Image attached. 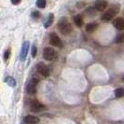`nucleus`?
I'll return each instance as SVG.
<instances>
[{"instance_id":"obj_20","label":"nucleus","mask_w":124,"mask_h":124,"mask_svg":"<svg viewBox=\"0 0 124 124\" xmlns=\"http://www.w3.org/2000/svg\"><path fill=\"white\" fill-rule=\"evenodd\" d=\"M9 56H10V50L8 49V50H7L6 51H5V53H4V59L7 61V60L9 58Z\"/></svg>"},{"instance_id":"obj_8","label":"nucleus","mask_w":124,"mask_h":124,"mask_svg":"<svg viewBox=\"0 0 124 124\" xmlns=\"http://www.w3.org/2000/svg\"><path fill=\"white\" fill-rule=\"evenodd\" d=\"M108 7V3L106 0H97L95 2V9L98 11H104Z\"/></svg>"},{"instance_id":"obj_6","label":"nucleus","mask_w":124,"mask_h":124,"mask_svg":"<svg viewBox=\"0 0 124 124\" xmlns=\"http://www.w3.org/2000/svg\"><path fill=\"white\" fill-rule=\"evenodd\" d=\"M37 72L39 74L41 75V76H43V77H46V78L49 77L50 74V68L46 64H44L43 62H39L37 65Z\"/></svg>"},{"instance_id":"obj_13","label":"nucleus","mask_w":124,"mask_h":124,"mask_svg":"<svg viewBox=\"0 0 124 124\" xmlns=\"http://www.w3.org/2000/svg\"><path fill=\"white\" fill-rule=\"evenodd\" d=\"M98 27V23H88L86 26V31L88 33H93L94 32Z\"/></svg>"},{"instance_id":"obj_3","label":"nucleus","mask_w":124,"mask_h":124,"mask_svg":"<svg viewBox=\"0 0 124 124\" xmlns=\"http://www.w3.org/2000/svg\"><path fill=\"white\" fill-rule=\"evenodd\" d=\"M43 58L47 61H54L58 58V53L53 48L47 47L43 50Z\"/></svg>"},{"instance_id":"obj_21","label":"nucleus","mask_w":124,"mask_h":124,"mask_svg":"<svg viewBox=\"0 0 124 124\" xmlns=\"http://www.w3.org/2000/svg\"><path fill=\"white\" fill-rule=\"evenodd\" d=\"M86 13L89 14V15H91V14H92V16H93V15L95 14V9L93 8H88V10L86 11Z\"/></svg>"},{"instance_id":"obj_15","label":"nucleus","mask_w":124,"mask_h":124,"mask_svg":"<svg viewBox=\"0 0 124 124\" xmlns=\"http://www.w3.org/2000/svg\"><path fill=\"white\" fill-rule=\"evenodd\" d=\"M115 96L117 98H121L124 97V89L123 88H118L115 91Z\"/></svg>"},{"instance_id":"obj_19","label":"nucleus","mask_w":124,"mask_h":124,"mask_svg":"<svg viewBox=\"0 0 124 124\" xmlns=\"http://www.w3.org/2000/svg\"><path fill=\"white\" fill-rule=\"evenodd\" d=\"M32 56L35 58L36 56H37V46L36 45H33V47H32Z\"/></svg>"},{"instance_id":"obj_2","label":"nucleus","mask_w":124,"mask_h":124,"mask_svg":"<svg viewBox=\"0 0 124 124\" xmlns=\"http://www.w3.org/2000/svg\"><path fill=\"white\" fill-rule=\"evenodd\" d=\"M119 8H120V6L119 5H113L111 6L106 12L103 14L102 16V20L105 21V22H109L111 21L112 19L114 18L118 12H119Z\"/></svg>"},{"instance_id":"obj_23","label":"nucleus","mask_w":124,"mask_h":124,"mask_svg":"<svg viewBox=\"0 0 124 124\" xmlns=\"http://www.w3.org/2000/svg\"><path fill=\"white\" fill-rule=\"evenodd\" d=\"M21 1L22 0H11V3H12L13 5H18V4H20Z\"/></svg>"},{"instance_id":"obj_22","label":"nucleus","mask_w":124,"mask_h":124,"mask_svg":"<svg viewBox=\"0 0 124 124\" xmlns=\"http://www.w3.org/2000/svg\"><path fill=\"white\" fill-rule=\"evenodd\" d=\"M118 42H123L124 43V33L121 35V36H119V37H118Z\"/></svg>"},{"instance_id":"obj_9","label":"nucleus","mask_w":124,"mask_h":124,"mask_svg":"<svg viewBox=\"0 0 124 124\" xmlns=\"http://www.w3.org/2000/svg\"><path fill=\"white\" fill-rule=\"evenodd\" d=\"M113 25L119 31L124 30V19L123 18H116L113 21Z\"/></svg>"},{"instance_id":"obj_17","label":"nucleus","mask_w":124,"mask_h":124,"mask_svg":"<svg viewBox=\"0 0 124 124\" xmlns=\"http://www.w3.org/2000/svg\"><path fill=\"white\" fill-rule=\"evenodd\" d=\"M37 6L39 8H44L46 7V0H37Z\"/></svg>"},{"instance_id":"obj_5","label":"nucleus","mask_w":124,"mask_h":124,"mask_svg":"<svg viewBox=\"0 0 124 124\" xmlns=\"http://www.w3.org/2000/svg\"><path fill=\"white\" fill-rule=\"evenodd\" d=\"M38 81H39V79L34 77L31 80H30V82L27 84V86H26V92H27L28 94L33 95V94H35V93H37V84L38 83Z\"/></svg>"},{"instance_id":"obj_14","label":"nucleus","mask_w":124,"mask_h":124,"mask_svg":"<svg viewBox=\"0 0 124 124\" xmlns=\"http://www.w3.org/2000/svg\"><path fill=\"white\" fill-rule=\"evenodd\" d=\"M74 23L78 27H81L83 25V19L80 14H78L74 17Z\"/></svg>"},{"instance_id":"obj_4","label":"nucleus","mask_w":124,"mask_h":124,"mask_svg":"<svg viewBox=\"0 0 124 124\" xmlns=\"http://www.w3.org/2000/svg\"><path fill=\"white\" fill-rule=\"evenodd\" d=\"M50 44L53 47L60 48V49H62L63 47V43H62V39L58 37L57 34H55V33H51L50 35Z\"/></svg>"},{"instance_id":"obj_11","label":"nucleus","mask_w":124,"mask_h":124,"mask_svg":"<svg viewBox=\"0 0 124 124\" xmlns=\"http://www.w3.org/2000/svg\"><path fill=\"white\" fill-rule=\"evenodd\" d=\"M39 121H40L39 118L36 117V116L29 115V116H26L24 118V122L27 124H37L39 123Z\"/></svg>"},{"instance_id":"obj_16","label":"nucleus","mask_w":124,"mask_h":124,"mask_svg":"<svg viewBox=\"0 0 124 124\" xmlns=\"http://www.w3.org/2000/svg\"><path fill=\"white\" fill-rule=\"evenodd\" d=\"M5 81H6L10 87H15V86H16V80H15L13 78H11V77H8V78H6Z\"/></svg>"},{"instance_id":"obj_1","label":"nucleus","mask_w":124,"mask_h":124,"mask_svg":"<svg viewBox=\"0 0 124 124\" xmlns=\"http://www.w3.org/2000/svg\"><path fill=\"white\" fill-rule=\"evenodd\" d=\"M58 29L61 32V34L67 36L69 34H71L73 31V27L72 24L68 22V20H66L65 18L62 19L59 23H58Z\"/></svg>"},{"instance_id":"obj_10","label":"nucleus","mask_w":124,"mask_h":124,"mask_svg":"<svg viewBox=\"0 0 124 124\" xmlns=\"http://www.w3.org/2000/svg\"><path fill=\"white\" fill-rule=\"evenodd\" d=\"M44 109V106L42 104H40L38 101L35 100L34 102H32L31 104V110L33 112H39L42 111Z\"/></svg>"},{"instance_id":"obj_18","label":"nucleus","mask_w":124,"mask_h":124,"mask_svg":"<svg viewBox=\"0 0 124 124\" xmlns=\"http://www.w3.org/2000/svg\"><path fill=\"white\" fill-rule=\"evenodd\" d=\"M32 17L34 20H38V19L41 17V14L39 11H34V12L32 13Z\"/></svg>"},{"instance_id":"obj_7","label":"nucleus","mask_w":124,"mask_h":124,"mask_svg":"<svg viewBox=\"0 0 124 124\" xmlns=\"http://www.w3.org/2000/svg\"><path fill=\"white\" fill-rule=\"evenodd\" d=\"M29 47H30V43L28 41H25L23 42V46H22V49H21V53H20V59L22 61H24L26 59V56L28 53V50H29Z\"/></svg>"},{"instance_id":"obj_12","label":"nucleus","mask_w":124,"mask_h":124,"mask_svg":"<svg viewBox=\"0 0 124 124\" xmlns=\"http://www.w3.org/2000/svg\"><path fill=\"white\" fill-rule=\"evenodd\" d=\"M53 20H54V14L50 13L49 16H48V18H47V20H46V22L44 23V27H45V28H49L50 25L52 24Z\"/></svg>"}]
</instances>
